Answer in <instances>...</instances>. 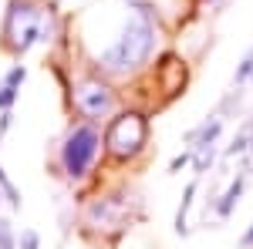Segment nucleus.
Instances as JSON below:
<instances>
[{
	"label": "nucleus",
	"instance_id": "9",
	"mask_svg": "<svg viewBox=\"0 0 253 249\" xmlns=\"http://www.w3.org/2000/svg\"><path fill=\"white\" fill-rule=\"evenodd\" d=\"M250 77H253V47H247V54H243V61L236 64L233 88H243V84H250Z\"/></svg>",
	"mask_w": 253,
	"mask_h": 249
},
{
	"label": "nucleus",
	"instance_id": "5",
	"mask_svg": "<svg viewBox=\"0 0 253 249\" xmlns=\"http://www.w3.org/2000/svg\"><path fill=\"white\" fill-rule=\"evenodd\" d=\"M75 111L81 118H88V121H105L115 111V91L105 81L88 77V81H81L75 88Z\"/></svg>",
	"mask_w": 253,
	"mask_h": 249
},
{
	"label": "nucleus",
	"instance_id": "3",
	"mask_svg": "<svg viewBox=\"0 0 253 249\" xmlns=\"http://www.w3.org/2000/svg\"><path fill=\"white\" fill-rule=\"evenodd\" d=\"M41 24H44V7L34 0H10L7 3V17H3V40L10 47V54H27L41 40Z\"/></svg>",
	"mask_w": 253,
	"mask_h": 249
},
{
	"label": "nucleus",
	"instance_id": "12",
	"mask_svg": "<svg viewBox=\"0 0 253 249\" xmlns=\"http://www.w3.org/2000/svg\"><path fill=\"white\" fill-rule=\"evenodd\" d=\"M14 101H17V88L0 84V111H10V108H14Z\"/></svg>",
	"mask_w": 253,
	"mask_h": 249
},
{
	"label": "nucleus",
	"instance_id": "10",
	"mask_svg": "<svg viewBox=\"0 0 253 249\" xmlns=\"http://www.w3.org/2000/svg\"><path fill=\"white\" fill-rule=\"evenodd\" d=\"M0 192L7 195V202H10V209H20V192L14 189V182L7 178V172L0 169Z\"/></svg>",
	"mask_w": 253,
	"mask_h": 249
},
{
	"label": "nucleus",
	"instance_id": "7",
	"mask_svg": "<svg viewBox=\"0 0 253 249\" xmlns=\"http://www.w3.org/2000/svg\"><path fill=\"white\" fill-rule=\"evenodd\" d=\"M196 192H199V178H193V182L186 185V192H182V202H179V209H175V232H179V236H186V232H189V226H186V215H189V209H193Z\"/></svg>",
	"mask_w": 253,
	"mask_h": 249
},
{
	"label": "nucleus",
	"instance_id": "16",
	"mask_svg": "<svg viewBox=\"0 0 253 249\" xmlns=\"http://www.w3.org/2000/svg\"><path fill=\"white\" fill-rule=\"evenodd\" d=\"M240 246H243V249H253V226H250L247 232H243V239H240Z\"/></svg>",
	"mask_w": 253,
	"mask_h": 249
},
{
	"label": "nucleus",
	"instance_id": "14",
	"mask_svg": "<svg viewBox=\"0 0 253 249\" xmlns=\"http://www.w3.org/2000/svg\"><path fill=\"white\" fill-rule=\"evenodd\" d=\"M24 77H27V68H24V64H14V68L7 71V77H3V84H10V88H17V84L24 81Z\"/></svg>",
	"mask_w": 253,
	"mask_h": 249
},
{
	"label": "nucleus",
	"instance_id": "17",
	"mask_svg": "<svg viewBox=\"0 0 253 249\" xmlns=\"http://www.w3.org/2000/svg\"><path fill=\"white\" fill-rule=\"evenodd\" d=\"M10 118H14L10 111H0V135H3L7 128H10Z\"/></svg>",
	"mask_w": 253,
	"mask_h": 249
},
{
	"label": "nucleus",
	"instance_id": "19",
	"mask_svg": "<svg viewBox=\"0 0 253 249\" xmlns=\"http://www.w3.org/2000/svg\"><path fill=\"white\" fill-rule=\"evenodd\" d=\"M250 84H253V77H250Z\"/></svg>",
	"mask_w": 253,
	"mask_h": 249
},
{
	"label": "nucleus",
	"instance_id": "1",
	"mask_svg": "<svg viewBox=\"0 0 253 249\" xmlns=\"http://www.w3.org/2000/svg\"><path fill=\"white\" fill-rule=\"evenodd\" d=\"M125 3L128 7H125L118 34L95 58L101 74H112V77H128L135 71H142L159 47V24H156L152 3L149 0H125Z\"/></svg>",
	"mask_w": 253,
	"mask_h": 249
},
{
	"label": "nucleus",
	"instance_id": "6",
	"mask_svg": "<svg viewBox=\"0 0 253 249\" xmlns=\"http://www.w3.org/2000/svg\"><path fill=\"white\" fill-rule=\"evenodd\" d=\"M250 172L253 169H243V172L236 175L233 182L226 185V192L216 199V206H213V212L219 215V219H230L233 215V209H236V202H240V195H243V189H247V178H250Z\"/></svg>",
	"mask_w": 253,
	"mask_h": 249
},
{
	"label": "nucleus",
	"instance_id": "4",
	"mask_svg": "<svg viewBox=\"0 0 253 249\" xmlns=\"http://www.w3.org/2000/svg\"><path fill=\"white\" fill-rule=\"evenodd\" d=\"M105 145H108V152L115 155L118 162L135 158L149 145V121H145V115L125 111V115L112 118L108 121V132H105Z\"/></svg>",
	"mask_w": 253,
	"mask_h": 249
},
{
	"label": "nucleus",
	"instance_id": "11",
	"mask_svg": "<svg viewBox=\"0 0 253 249\" xmlns=\"http://www.w3.org/2000/svg\"><path fill=\"white\" fill-rule=\"evenodd\" d=\"M0 249H17V236H14L7 219H0Z\"/></svg>",
	"mask_w": 253,
	"mask_h": 249
},
{
	"label": "nucleus",
	"instance_id": "18",
	"mask_svg": "<svg viewBox=\"0 0 253 249\" xmlns=\"http://www.w3.org/2000/svg\"><path fill=\"white\" fill-rule=\"evenodd\" d=\"M203 3H226V0H203Z\"/></svg>",
	"mask_w": 253,
	"mask_h": 249
},
{
	"label": "nucleus",
	"instance_id": "2",
	"mask_svg": "<svg viewBox=\"0 0 253 249\" xmlns=\"http://www.w3.org/2000/svg\"><path fill=\"white\" fill-rule=\"evenodd\" d=\"M98 152H101V132H98L95 121H78L71 125L64 142H61V165H64V175L68 178H84L88 169L95 165Z\"/></svg>",
	"mask_w": 253,
	"mask_h": 249
},
{
	"label": "nucleus",
	"instance_id": "13",
	"mask_svg": "<svg viewBox=\"0 0 253 249\" xmlns=\"http://www.w3.org/2000/svg\"><path fill=\"white\" fill-rule=\"evenodd\" d=\"M17 249H41V236L34 229H24L17 239Z\"/></svg>",
	"mask_w": 253,
	"mask_h": 249
},
{
	"label": "nucleus",
	"instance_id": "8",
	"mask_svg": "<svg viewBox=\"0 0 253 249\" xmlns=\"http://www.w3.org/2000/svg\"><path fill=\"white\" fill-rule=\"evenodd\" d=\"M250 138H253V121H247V125H240V132L233 135V142L223 148V155H226V158H233V155H243L247 148H250Z\"/></svg>",
	"mask_w": 253,
	"mask_h": 249
},
{
	"label": "nucleus",
	"instance_id": "15",
	"mask_svg": "<svg viewBox=\"0 0 253 249\" xmlns=\"http://www.w3.org/2000/svg\"><path fill=\"white\" fill-rule=\"evenodd\" d=\"M189 162H193V148H186V152H182V155H175L172 162H169V172L175 175V172H179V169H186Z\"/></svg>",
	"mask_w": 253,
	"mask_h": 249
}]
</instances>
